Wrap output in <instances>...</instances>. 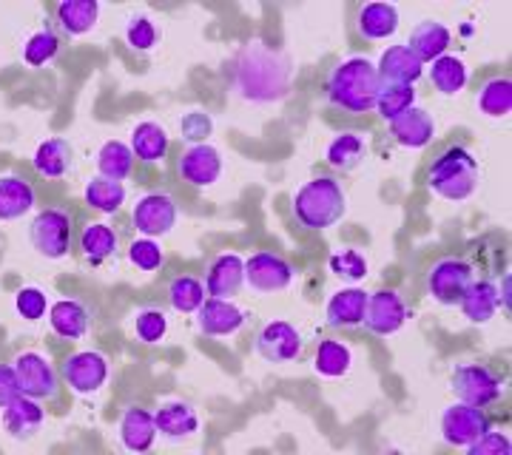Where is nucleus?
<instances>
[{"label": "nucleus", "mask_w": 512, "mask_h": 455, "mask_svg": "<svg viewBox=\"0 0 512 455\" xmlns=\"http://www.w3.org/2000/svg\"><path fill=\"white\" fill-rule=\"evenodd\" d=\"M49 325L60 339H83L92 328V310L80 299H57L49 305Z\"/></svg>", "instance_id": "obj_21"}, {"label": "nucleus", "mask_w": 512, "mask_h": 455, "mask_svg": "<svg viewBox=\"0 0 512 455\" xmlns=\"http://www.w3.org/2000/svg\"><path fill=\"white\" fill-rule=\"evenodd\" d=\"M348 214V194L333 177H313L293 194V217L308 231L333 228Z\"/></svg>", "instance_id": "obj_3"}, {"label": "nucleus", "mask_w": 512, "mask_h": 455, "mask_svg": "<svg viewBox=\"0 0 512 455\" xmlns=\"http://www.w3.org/2000/svg\"><path fill=\"white\" fill-rule=\"evenodd\" d=\"M296 279V268L282 254L274 251H256L245 259V285L256 293H279L291 288Z\"/></svg>", "instance_id": "obj_10"}, {"label": "nucleus", "mask_w": 512, "mask_h": 455, "mask_svg": "<svg viewBox=\"0 0 512 455\" xmlns=\"http://www.w3.org/2000/svg\"><path fill=\"white\" fill-rule=\"evenodd\" d=\"M86 202L100 214H117L123 208V202H126V185L97 174L86 185Z\"/></svg>", "instance_id": "obj_39"}, {"label": "nucleus", "mask_w": 512, "mask_h": 455, "mask_svg": "<svg viewBox=\"0 0 512 455\" xmlns=\"http://www.w3.org/2000/svg\"><path fill=\"white\" fill-rule=\"evenodd\" d=\"M72 157V143L63 140V137H52V140H46V143L37 146L35 157H32V165H35V171L40 177H46V180H60V177L69 174Z\"/></svg>", "instance_id": "obj_30"}, {"label": "nucleus", "mask_w": 512, "mask_h": 455, "mask_svg": "<svg viewBox=\"0 0 512 455\" xmlns=\"http://www.w3.org/2000/svg\"><path fill=\"white\" fill-rule=\"evenodd\" d=\"M356 29L365 40H387L399 32V9L393 3H365L359 9Z\"/></svg>", "instance_id": "obj_28"}, {"label": "nucleus", "mask_w": 512, "mask_h": 455, "mask_svg": "<svg viewBox=\"0 0 512 455\" xmlns=\"http://www.w3.org/2000/svg\"><path fill=\"white\" fill-rule=\"evenodd\" d=\"M390 131H393V137H396L399 146L424 148L430 146L433 137H436V123H433V117L427 111L413 106L410 111H404L399 120L390 123Z\"/></svg>", "instance_id": "obj_26"}, {"label": "nucleus", "mask_w": 512, "mask_h": 455, "mask_svg": "<svg viewBox=\"0 0 512 455\" xmlns=\"http://www.w3.org/2000/svg\"><path fill=\"white\" fill-rule=\"evenodd\" d=\"M177 171L185 182L197 185V188H208L220 180L222 174V154L208 143L200 146H188L177 160Z\"/></svg>", "instance_id": "obj_15"}, {"label": "nucleus", "mask_w": 512, "mask_h": 455, "mask_svg": "<svg viewBox=\"0 0 512 455\" xmlns=\"http://www.w3.org/2000/svg\"><path fill=\"white\" fill-rule=\"evenodd\" d=\"M416 106V89L413 86H382L379 91V100H376V109L384 123H393L399 120L404 111H410Z\"/></svg>", "instance_id": "obj_41"}, {"label": "nucleus", "mask_w": 512, "mask_h": 455, "mask_svg": "<svg viewBox=\"0 0 512 455\" xmlns=\"http://www.w3.org/2000/svg\"><path fill=\"white\" fill-rule=\"evenodd\" d=\"M407 322V305L396 291H376L367 296L365 325L376 336H393L399 333Z\"/></svg>", "instance_id": "obj_14"}, {"label": "nucleus", "mask_w": 512, "mask_h": 455, "mask_svg": "<svg viewBox=\"0 0 512 455\" xmlns=\"http://www.w3.org/2000/svg\"><path fill=\"white\" fill-rule=\"evenodd\" d=\"M231 86L245 103H279L293 83V63L282 49L251 40L239 49L228 66Z\"/></svg>", "instance_id": "obj_1"}, {"label": "nucleus", "mask_w": 512, "mask_h": 455, "mask_svg": "<svg viewBox=\"0 0 512 455\" xmlns=\"http://www.w3.org/2000/svg\"><path fill=\"white\" fill-rule=\"evenodd\" d=\"M478 109L484 111L487 117H507L512 111V80L507 74L490 77L476 97Z\"/></svg>", "instance_id": "obj_38"}, {"label": "nucleus", "mask_w": 512, "mask_h": 455, "mask_svg": "<svg viewBox=\"0 0 512 455\" xmlns=\"http://www.w3.org/2000/svg\"><path fill=\"white\" fill-rule=\"evenodd\" d=\"M430 83L441 91V94H458V91L467 86V80H470V69H467V63L456 55H444L439 60H433L430 63Z\"/></svg>", "instance_id": "obj_34"}, {"label": "nucleus", "mask_w": 512, "mask_h": 455, "mask_svg": "<svg viewBox=\"0 0 512 455\" xmlns=\"http://www.w3.org/2000/svg\"><path fill=\"white\" fill-rule=\"evenodd\" d=\"M473 279L476 273L470 262L458 256H444L439 262H433V268L427 273V291L444 308H456L461 296L473 285Z\"/></svg>", "instance_id": "obj_6"}, {"label": "nucleus", "mask_w": 512, "mask_h": 455, "mask_svg": "<svg viewBox=\"0 0 512 455\" xmlns=\"http://www.w3.org/2000/svg\"><path fill=\"white\" fill-rule=\"evenodd\" d=\"M450 387H453L458 401L476 404V407H487V404L501 399V393H504L501 376L490 370L487 364H458L453 370Z\"/></svg>", "instance_id": "obj_7"}, {"label": "nucleus", "mask_w": 512, "mask_h": 455, "mask_svg": "<svg viewBox=\"0 0 512 455\" xmlns=\"http://www.w3.org/2000/svg\"><path fill=\"white\" fill-rule=\"evenodd\" d=\"M128 146L134 151V160H140V163L146 165L160 163L165 154H168V131L160 123L146 120V123L134 126Z\"/></svg>", "instance_id": "obj_31"}, {"label": "nucleus", "mask_w": 512, "mask_h": 455, "mask_svg": "<svg viewBox=\"0 0 512 455\" xmlns=\"http://www.w3.org/2000/svg\"><path fill=\"white\" fill-rule=\"evenodd\" d=\"M382 86H413L424 74V63L407 46H390L376 66Z\"/></svg>", "instance_id": "obj_20"}, {"label": "nucleus", "mask_w": 512, "mask_h": 455, "mask_svg": "<svg viewBox=\"0 0 512 455\" xmlns=\"http://www.w3.org/2000/svg\"><path fill=\"white\" fill-rule=\"evenodd\" d=\"M117 245H120V239L106 222H92L80 234V251L86 256V262H92V265H100L109 256L117 254Z\"/></svg>", "instance_id": "obj_33"}, {"label": "nucleus", "mask_w": 512, "mask_h": 455, "mask_svg": "<svg viewBox=\"0 0 512 455\" xmlns=\"http://www.w3.org/2000/svg\"><path fill=\"white\" fill-rule=\"evenodd\" d=\"M367 154V140L365 134H359V131H345V134H339V137H333L325 148V160H328L330 168H336V171H353V168H359L362 160H365Z\"/></svg>", "instance_id": "obj_32"}, {"label": "nucleus", "mask_w": 512, "mask_h": 455, "mask_svg": "<svg viewBox=\"0 0 512 455\" xmlns=\"http://www.w3.org/2000/svg\"><path fill=\"white\" fill-rule=\"evenodd\" d=\"M60 52V37L52 26H43V29H37L35 35L26 40V46H23V60L32 66V69H40V66H46V63H52Z\"/></svg>", "instance_id": "obj_40"}, {"label": "nucleus", "mask_w": 512, "mask_h": 455, "mask_svg": "<svg viewBox=\"0 0 512 455\" xmlns=\"http://www.w3.org/2000/svg\"><path fill=\"white\" fill-rule=\"evenodd\" d=\"M97 171L100 177L123 182L134 171V151L123 140H109L97 151Z\"/></svg>", "instance_id": "obj_35"}, {"label": "nucleus", "mask_w": 512, "mask_h": 455, "mask_svg": "<svg viewBox=\"0 0 512 455\" xmlns=\"http://www.w3.org/2000/svg\"><path fill=\"white\" fill-rule=\"evenodd\" d=\"M160 40V32L154 26V20L146 15H137V18L128 20L126 26V43L134 52H151Z\"/></svg>", "instance_id": "obj_45"}, {"label": "nucleus", "mask_w": 512, "mask_h": 455, "mask_svg": "<svg viewBox=\"0 0 512 455\" xmlns=\"http://www.w3.org/2000/svg\"><path fill=\"white\" fill-rule=\"evenodd\" d=\"M165 296H168V305L177 313H197L202 302L208 299V291H205V282L197 276H174L168 282Z\"/></svg>", "instance_id": "obj_36"}, {"label": "nucleus", "mask_w": 512, "mask_h": 455, "mask_svg": "<svg viewBox=\"0 0 512 455\" xmlns=\"http://www.w3.org/2000/svg\"><path fill=\"white\" fill-rule=\"evenodd\" d=\"M467 450H470V455H510L512 444L507 433L487 430V433H484L481 438H476Z\"/></svg>", "instance_id": "obj_48"}, {"label": "nucleus", "mask_w": 512, "mask_h": 455, "mask_svg": "<svg viewBox=\"0 0 512 455\" xmlns=\"http://www.w3.org/2000/svg\"><path fill=\"white\" fill-rule=\"evenodd\" d=\"M256 353L271 364H288L296 362L305 350V342H302V333L293 328L291 322H282V319H274L268 325H262L254 339Z\"/></svg>", "instance_id": "obj_12"}, {"label": "nucleus", "mask_w": 512, "mask_h": 455, "mask_svg": "<svg viewBox=\"0 0 512 455\" xmlns=\"http://www.w3.org/2000/svg\"><path fill=\"white\" fill-rule=\"evenodd\" d=\"M350 364H353V353L345 342L339 339H325L316 347V359H313V367L319 376L325 379H339V376H348Z\"/></svg>", "instance_id": "obj_37"}, {"label": "nucleus", "mask_w": 512, "mask_h": 455, "mask_svg": "<svg viewBox=\"0 0 512 455\" xmlns=\"http://www.w3.org/2000/svg\"><path fill=\"white\" fill-rule=\"evenodd\" d=\"M154 424H157V436H163L165 441H185V438L197 436L200 416H197L194 404H188V401H165L154 413Z\"/></svg>", "instance_id": "obj_17"}, {"label": "nucleus", "mask_w": 512, "mask_h": 455, "mask_svg": "<svg viewBox=\"0 0 512 455\" xmlns=\"http://www.w3.org/2000/svg\"><path fill=\"white\" fill-rule=\"evenodd\" d=\"M245 325V313L231 299L208 296L197 310V328L205 336H234Z\"/></svg>", "instance_id": "obj_19"}, {"label": "nucleus", "mask_w": 512, "mask_h": 455, "mask_svg": "<svg viewBox=\"0 0 512 455\" xmlns=\"http://www.w3.org/2000/svg\"><path fill=\"white\" fill-rule=\"evenodd\" d=\"M128 262L134 265V268H140V271H160L165 265V251L163 245L157 242V239H134L131 245H128Z\"/></svg>", "instance_id": "obj_44"}, {"label": "nucleus", "mask_w": 512, "mask_h": 455, "mask_svg": "<svg viewBox=\"0 0 512 455\" xmlns=\"http://www.w3.org/2000/svg\"><path fill=\"white\" fill-rule=\"evenodd\" d=\"M367 296L370 293L359 291V288H345V291L333 293L328 299V308H325V319L330 328H359L365 322Z\"/></svg>", "instance_id": "obj_25"}, {"label": "nucleus", "mask_w": 512, "mask_h": 455, "mask_svg": "<svg viewBox=\"0 0 512 455\" xmlns=\"http://www.w3.org/2000/svg\"><path fill=\"white\" fill-rule=\"evenodd\" d=\"M211 131H214V120H211L208 111H188L180 120V134H183V140L188 146L205 143L211 137Z\"/></svg>", "instance_id": "obj_46"}, {"label": "nucleus", "mask_w": 512, "mask_h": 455, "mask_svg": "<svg viewBox=\"0 0 512 455\" xmlns=\"http://www.w3.org/2000/svg\"><path fill=\"white\" fill-rule=\"evenodd\" d=\"M37 202L35 185L20 174H0V222L26 217Z\"/></svg>", "instance_id": "obj_23"}, {"label": "nucleus", "mask_w": 512, "mask_h": 455, "mask_svg": "<svg viewBox=\"0 0 512 455\" xmlns=\"http://www.w3.org/2000/svg\"><path fill=\"white\" fill-rule=\"evenodd\" d=\"M379 91H382V80L376 72V63H370L367 57H348L328 77V100L350 114H367L370 109H376Z\"/></svg>", "instance_id": "obj_2"}, {"label": "nucleus", "mask_w": 512, "mask_h": 455, "mask_svg": "<svg viewBox=\"0 0 512 455\" xmlns=\"http://www.w3.org/2000/svg\"><path fill=\"white\" fill-rule=\"evenodd\" d=\"M134 333L146 345H160L168 333V316L160 308H140L134 313Z\"/></svg>", "instance_id": "obj_43"}, {"label": "nucleus", "mask_w": 512, "mask_h": 455, "mask_svg": "<svg viewBox=\"0 0 512 455\" xmlns=\"http://www.w3.org/2000/svg\"><path fill=\"white\" fill-rule=\"evenodd\" d=\"M328 265L333 276H339L342 282H350V285L362 282L367 276V271H370L367 256L362 254V251H356V248H342V251L330 254Z\"/></svg>", "instance_id": "obj_42"}, {"label": "nucleus", "mask_w": 512, "mask_h": 455, "mask_svg": "<svg viewBox=\"0 0 512 455\" xmlns=\"http://www.w3.org/2000/svg\"><path fill=\"white\" fill-rule=\"evenodd\" d=\"M450 40H453V35H450V29L444 23H439V20H421L419 26L410 32V40L404 46L419 57L421 63H433V60L447 55Z\"/></svg>", "instance_id": "obj_24"}, {"label": "nucleus", "mask_w": 512, "mask_h": 455, "mask_svg": "<svg viewBox=\"0 0 512 455\" xmlns=\"http://www.w3.org/2000/svg\"><path fill=\"white\" fill-rule=\"evenodd\" d=\"M60 379L69 384L77 396H92L109 382V359L100 350H77L60 364Z\"/></svg>", "instance_id": "obj_8"}, {"label": "nucleus", "mask_w": 512, "mask_h": 455, "mask_svg": "<svg viewBox=\"0 0 512 455\" xmlns=\"http://www.w3.org/2000/svg\"><path fill=\"white\" fill-rule=\"evenodd\" d=\"M20 396V384H18V373L12 364H0V410L15 401Z\"/></svg>", "instance_id": "obj_49"}, {"label": "nucleus", "mask_w": 512, "mask_h": 455, "mask_svg": "<svg viewBox=\"0 0 512 455\" xmlns=\"http://www.w3.org/2000/svg\"><path fill=\"white\" fill-rule=\"evenodd\" d=\"M510 291H512V276L507 273L504 276V282H501V288H498V299H501V308L510 313Z\"/></svg>", "instance_id": "obj_50"}, {"label": "nucleus", "mask_w": 512, "mask_h": 455, "mask_svg": "<svg viewBox=\"0 0 512 455\" xmlns=\"http://www.w3.org/2000/svg\"><path fill=\"white\" fill-rule=\"evenodd\" d=\"M461 313L473 322V325H484L495 316V310L501 308L498 299V285L493 279H473V285L467 288V293L458 302Z\"/></svg>", "instance_id": "obj_27"}, {"label": "nucleus", "mask_w": 512, "mask_h": 455, "mask_svg": "<svg viewBox=\"0 0 512 455\" xmlns=\"http://www.w3.org/2000/svg\"><path fill=\"white\" fill-rule=\"evenodd\" d=\"M245 285V259L239 254H220L211 259L205 273V291L214 299H231Z\"/></svg>", "instance_id": "obj_16"}, {"label": "nucleus", "mask_w": 512, "mask_h": 455, "mask_svg": "<svg viewBox=\"0 0 512 455\" xmlns=\"http://www.w3.org/2000/svg\"><path fill=\"white\" fill-rule=\"evenodd\" d=\"M131 222H134L137 234H143V237H165L177 225V202H174L171 194H163V191L146 194V197H140L137 205H134Z\"/></svg>", "instance_id": "obj_13"}, {"label": "nucleus", "mask_w": 512, "mask_h": 455, "mask_svg": "<svg viewBox=\"0 0 512 455\" xmlns=\"http://www.w3.org/2000/svg\"><path fill=\"white\" fill-rule=\"evenodd\" d=\"M15 308L26 322H40L46 316V310H49V296L40 288H23L15 296Z\"/></svg>", "instance_id": "obj_47"}, {"label": "nucleus", "mask_w": 512, "mask_h": 455, "mask_svg": "<svg viewBox=\"0 0 512 455\" xmlns=\"http://www.w3.org/2000/svg\"><path fill=\"white\" fill-rule=\"evenodd\" d=\"M117 436L120 444L128 453H146L157 441V424H154V413H148L146 407L131 404L123 410L120 424H117Z\"/></svg>", "instance_id": "obj_18"}, {"label": "nucleus", "mask_w": 512, "mask_h": 455, "mask_svg": "<svg viewBox=\"0 0 512 455\" xmlns=\"http://www.w3.org/2000/svg\"><path fill=\"white\" fill-rule=\"evenodd\" d=\"M55 18L63 35L80 37L97 26L100 3L97 0H63V3H57Z\"/></svg>", "instance_id": "obj_29"}, {"label": "nucleus", "mask_w": 512, "mask_h": 455, "mask_svg": "<svg viewBox=\"0 0 512 455\" xmlns=\"http://www.w3.org/2000/svg\"><path fill=\"white\" fill-rule=\"evenodd\" d=\"M43 421H46V410L32 396L20 393L18 399L9 401L3 407V427H6L9 436L18 438V441H26V438L35 436L37 430L43 427Z\"/></svg>", "instance_id": "obj_22"}, {"label": "nucleus", "mask_w": 512, "mask_h": 455, "mask_svg": "<svg viewBox=\"0 0 512 455\" xmlns=\"http://www.w3.org/2000/svg\"><path fill=\"white\" fill-rule=\"evenodd\" d=\"M490 430V419L484 413V407L476 404H464L456 401L444 410L441 416V438L450 444V447H470L476 438H481Z\"/></svg>", "instance_id": "obj_11"}, {"label": "nucleus", "mask_w": 512, "mask_h": 455, "mask_svg": "<svg viewBox=\"0 0 512 455\" xmlns=\"http://www.w3.org/2000/svg\"><path fill=\"white\" fill-rule=\"evenodd\" d=\"M15 373H18V384L23 396H32L37 401L55 399L60 390V373H57L52 362L37 353V350H23L15 359Z\"/></svg>", "instance_id": "obj_9"}, {"label": "nucleus", "mask_w": 512, "mask_h": 455, "mask_svg": "<svg viewBox=\"0 0 512 455\" xmlns=\"http://www.w3.org/2000/svg\"><path fill=\"white\" fill-rule=\"evenodd\" d=\"M478 160L473 151L464 146H450L441 151L427 171V185L441 200L464 202L476 194L478 188Z\"/></svg>", "instance_id": "obj_4"}, {"label": "nucleus", "mask_w": 512, "mask_h": 455, "mask_svg": "<svg viewBox=\"0 0 512 455\" xmlns=\"http://www.w3.org/2000/svg\"><path fill=\"white\" fill-rule=\"evenodd\" d=\"M29 239L35 251L46 259H63L72 251V214L63 208L40 211L29 225Z\"/></svg>", "instance_id": "obj_5"}]
</instances>
